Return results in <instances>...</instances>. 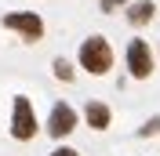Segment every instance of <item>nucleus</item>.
<instances>
[{"mask_svg": "<svg viewBox=\"0 0 160 156\" xmlns=\"http://www.w3.org/2000/svg\"><path fill=\"white\" fill-rule=\"evenodd\" d=\"M153 15H157L153 0H131L128 4V22L131 26H146V22H153Z\"/></svg>", "mask_w": 160, "mask_h": 156, "instance_id": "7", "label": "nucleus"}, {"mask_svg": "<svg viewBox=\"0 0 160 156\" xmlns=\"http://www.w3.org/2000/svg\"><path fill=\"white\" fill-rule=\"evenodd\" d=\"M149 134H160V116H149L138 127V138H149Z\"/></svg>", "mask_w": 160, "mask_h": 156, "instance_id": "9", "label": "nucleus"}, {"mask_svg": "<svg viewBox=\"0 0 160 156\" xmlns=\"http://www.w3.org/2000/svg\"><path fill=\"white\" fill-rule=\"evenodd\" d=\"M48 156H80V153H77L73 145H55V149H51Z\"/></svg>", "mask_w": 160, "mask_h": 156, "instance_id": "11", "label": "nucleus"}, {"mask_svg": "<svg viewBox=\"0 0 160 156\" xmlns=\"http://www.w3.org/2000/svg\"><path fill=\"white\" fill-rule=\"evenodd\" d=\"M11 138H15V142H33V138H37V113H33V102L26 95H15L11 98Z\"/></svg>", "mask_w": 160, "mask_h": 156, "instance_id": "2", "label": "nucleus"}, {"mask_svg": "<svg viewBox=\"0 0 160 156\" xmlns=\"http://www.w3.org/2000/svg\"><path fill=\"white\" fill-rule=\"evenodd\" d=\"M77 124H80V113L69 105V102H55L51 105V113H48V124H44V131H48L55 142H66V138L77 131Z\"/></svg>", "mask_w": 160, "mask_h": 156, "instance_id": "3", "label": "nucleus"}, {"mask_svg": "<svg viewBox=\"0 0 160 156\" xmlns=\"http://www.w3.org/2000/svg\"><path fill=\"white\" fill-rule=\"evenodd\" d=\"M131 0H102V15H113L117 7H128Z\"/></svg>", "mask_w": 160, "mask_h": 156, "instance_id": "10", "label": "nucleus"}, {"mask_svg": "<svg viewBox=\"0 0 160 156\" xmlns=\"http://www.w3.org/2000/svg\"><path fill=\"white\" fill-rule=\"evenodd\" d=\"M124 62H128V73L135 80H149L153 76V47L146 44L142 37H135L124 51Z\"/></svg>", "mask_w": 160, "mask_h": 156, "instance_id": "4", "label": "nucleus"}, {"mask_svg": "<svg viewBox=\"0 0 160 156\" xmlns=\"http://www.w3.org/2000/svg\"><path fill=\"white\" fill-rule=\"evenodd\" d=\"M84 124H88L91 131H109L113 109L106 105V102H98V98H88V105H84Z\"/></svg>", "mask_w": 160, "mask_h": 156, "instance_id": "6", "label": "nucleus"}, {"mask_svg": "<svg viewBox=\"0 0 160 156\" xmlns=\"http://www.w3.org/2000/svg\"><path fill=\"white\" fill-rule=\"evenodd\" d=\"M77 62L84 73H91V76H106L113 69V47L109 40L102 37V33H95V37L80 40V51H77Z\"/></svg>", "mask_w": 160, "mask_h": 156, "instance_id": "1", "label": "nucleus"}, {"mask_svg": "<svg viewBox=\"0 0 160 156\" xmlns=\"http://www.w3.org/2000/svg\"><path fill=\"white\" fill-rule=\"evenodd\" d=\"M0 22H4V29L18 33L22 40H40L44 37V18H40L37 11H8Z\"/></svg>", "mask_w": 160, "mask_h": 156, "instance_id": "5", "label": "nucleus"}, {"mask_svg": "<svg viewBox=\"0 0 160 156\" xmlns=\"http://www.w3.org/2000/svg\"><path fill=\"white\" fill-rule=\"evenodd\" d=\"M51 73H55V80H66V84H69V80L77 76V69H73V62H69V58H62V55H58L55 62H51Z\"/></svg>", "mask_w": 160, "mask_h": 156, "instance_id": "8", "label": "nucleus"}]
</instances>
